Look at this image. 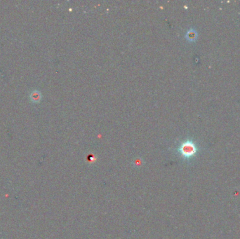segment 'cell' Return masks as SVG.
Returning a JSON list of instances; mask_svg holds the SVG:
<instances>
[{
	"label": "cell",
	"instance_id": "obj_2",
	"mask_svg": "<svg viewBox=\"0 0 240 239\" xmlns=\"http://www.w3.org/2000/svg\"><path fill=\"white\" fill-rule=\"evenodd\" d=\"M188 36L190 39H192L194 38V36H195V33L193 31H190L188 34Z\"/></svg>",
	"mask_w": 240,
	"mask_h": 239
},
{
	"label": "cell",
	"instance_id": "obj_1",
	"mask_svg": "<svg viewBox=\"0 0 240 239\" xmlns=\"http://www.w3.org/2000/svg\"><path fill=\"white\" fill-rule=\"evenodd\" d=\"M197 145L191 140H187L183 142L178 149L181 155L185 159H190L193 157L197 152Z\"/></svg>",
	"mask_w": 240,
	"mask_h": 239
}]
</instances>
